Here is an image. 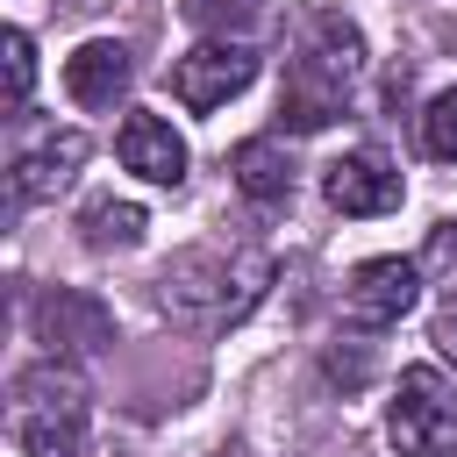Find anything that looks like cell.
I'll return each instance as SVG.
<instances>
[{"label": "cell", "instance_id": "cell-4", "mask_svg": "<svg viewBox=\"0 0 457 457\" xmlns=\"http://www.w3.org/2000/svg\"><path fill=\"white\" fill-rule=\"evenodd\" d=\"M386 436L400 457H450L457 450V400H450L436 364L400 371V386L386 400Z\"/></svg>", "mask_w": 457, "mask_h": 457}, {"label": "cell", "instance_id": "cell-5", "mask_svg": "<svg viewBox=\"0 0 457 457\" xmlns=\"http://www.w3.org/2000/svg\"><path fill=\"white\" fill-rule=\"evenodd\" d=\"M421 300V264L414 257H364L350 278H343V321L350 328H400L407 307Z\"/></svg>", "mask_w": 457, "mask_h": 457}, {"label": "cell", "instance_id": "cell-15", "mask_svg": "<svg viewBox=\"0 0 457 457\" xmlns=\"http://www.w3.org/2000/svg\"><path fill=\"white\" fill-rule=\"evenodd\" d=\"M421 150L443 157V164H457V86L428 100V114H421Z\"/></svg>", "mask_w": 457, "mask_h": 457}, {"label": "cell", "instance_id": "cell-12", "mask_svg": "<svg viewBox=\"0 0 457 457\" xmlns=\"http://www.w3.org/2000/svg\"><path fill=\"white\" fill-rule=\"evenodd\" d=\"M228 171H236V193H243V200H257V207L293 200V157H286V143H278V136H250V143H236Z\"/></svg>", "mask_w": 457, "mask_h": 457}, {"label": "cell", "instance_id": "cell-13", "mask_svg": "<svg viewBox=\"0 0 457 457\" xmlns=\"http://www.w3.org/2000/svg\"><path fill=\"white\" fill-rule=\"evenodd\" d=\"M143 207L136 200H93L86 214H79V236H86V250H136L143 243Z\"/></svg>", "mask_w": 457, "mask_h": 457}, {"label": "cell", "instance_id": "cell-16", "mask_svg": "<svg viewBox=\"0 0 457 457\" xmlns=\"http://www.w3.org/2000/svg\"><path fill=\"white\" fill-rule=\"evenodd\" d=\"M428 343H436V350H443V357L457 364V300H450V307L436 314V328H428Z\"/></svg>", "mask_w": 457, "mask_h": 457}, {"label": "cell", "instance_id": "cell-3", "mask_svg": "<svg viewBox=\"0 0 457 457\" xmlns=\"http://www.w3.org/2000/svg\"><path fill=\"white\" fill-rule=\"evenodd\" d=\"M14 436L29 457H86V378L64 357L14 378Z\"/></svg>", "mask_w": 457, "mask_h": 457}, {"label": "cell", "instance_id": "cell-1", "mask_svg": "<svg viewBox=\"0 0 457 457\" xmlns=\"http://www.w3.org/2000/svg\"><path fill=\"white\" fill-rule=\"evenodd\" d=\"M300 50L286 64V93H278V121L314 136L328 129L343 107H350V86L364 79V36L343 21V14H307L300 21Z\"/></svg>", "mask_w": 457, "mask_h": 457}, {"label": "cell", "instance_id": "cell-14", "mask_svg": "<svg viewBox=\"0 0 457 457\" xmlns=\"http://www.w3.org/2000/svg\"><path fill=\"white\" fill-rule=\"evenodd\" d=\"M0 50H7V114H21L29 86H36V43H29V29H7Z\"/></svg>", "mask_w": 457, "mask_h": 457}, {"label": "cell", "instance_id": "cell-10", "mask_svg": "<svg viewBox=\"0 0 457 457\" xmlns=\"http://www.w3.org/2000/svg\"><path fill=\"white\" fill-rule=\"evenodd\" d=\"M86 136L79 129H57V136H43L36 150H21L14 157V200L21 207H36V200H57L71 179H79V164H86Z\"/></svg>", "mask_w": 457, "mask_h": 457}, {"label": "cell", "instance_id": "cell-11", "mask_svg": "<svg viewBox=\"0 0 457 457\" xmlns=\"http://www.w3.org/2000/svg\"><path fill=\"white\" fill-rule=\"evenodd\" d=\"M129 79H136V64H129V50L107 43V36H93V43H79V50L64 57V93H71L79 107H114V100L129 93Z\"/></svg>", "mask_w": 457, "mask_h": 457}, {"label": "cell", "instance_id": "cell-8", "mask_svg": "<svg viewBox=\"0 0 457 457\" xmlns=\"http://www.w3.org/2000/svg\"><path fill=\"white\" fill-rule=\"evenodd\" d=\"M321 193H328V207L336 214H393L400 207V193H407V179H400V164L386 157V150H343L328 171H321Z\"/></svg>", "mask_w": 457, "mask_h": 457}, {"label": "cell", "instance_id": "cell-2", "mask_svg": "<svg viewBox=\"0 0 457 457\" xmlns=\"http://www.w3.org/2000/svg\"><path fill=\"white\" fill-rule=\"evenodd\" d=\"M271 286V257L264 250H186L157 271V307L171 321H200V328H228L243 321Z\"/></svg>", "mask_w": 457, "mask_h": 457}, {"label": "cell", "instance_id": "cell-6", "mask_svg": "<svg viewBox=\"0 0 457 457\" xmlns=\"http://www.w3.org/2000/svg\"><path fill=\"white\" fill-rule=\"evenodd\" d=\"M250 79H257V50H250V43H228V36H207V43H193V50L171 64V93H179L193 114L236 100Z\"/></svg>", "mask_w": 457, "mask_h": 457}, {"label": "cell", "instance_id": "cell-7", "mask_svg": "<svg viewBox=\"0 0 457 457\" xmlns=\"http://www.w3.org/2000/svg\"><path fill=\"white\" fill-rule=\"evenodd\" d=\"M29 328H36V343H43L50 357H93V350H107V343H114V321H107V307H100L93 293H71V286H50V293H36V307H29Z\"/></svg>", "mask_w": 457, "mask_h": 457}, {"label": "cell", "instance_id": "cell-9", "mask_svg": "<svg viewBox=\"0 0 457 457\" xmlns=\"http://www.w3.org/2000/svg\"><path fill=\"white\" fill-rule=\"evenodd\" d=\"M114 157H121V171H136V179H150V186H179V179H186V143H179V129H171L164 114H150V107H129V114H121Z\"/></svg>", "mask_w": 457, "mask_h": 457}, {"label": "cell", "instance_id": "cell-17", "mask_svg": "<svg viewBox=\"0 0 457 457\" xmlns=\"http://www.w3.org/2000/svg\"><path fill=\"white\" fill-rule=\"evenodd\" d=\"M64 14H100V7H114V0H57Z\"/></svg>", "mask_w": 457, "mask_h": 457}]
</instances>
